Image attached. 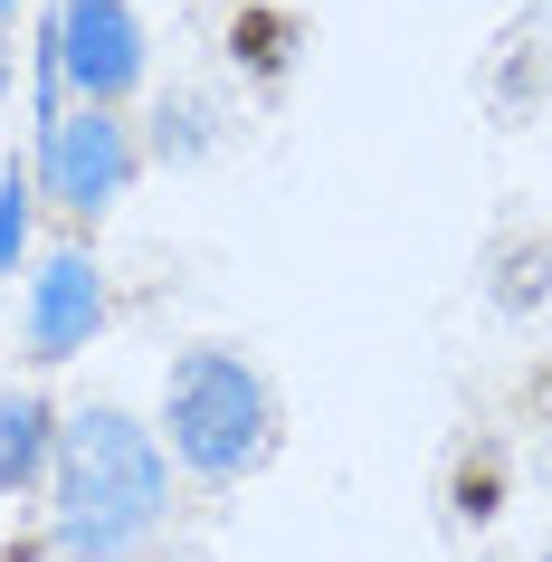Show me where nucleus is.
<instances>
[{
  "label": "nucleus",
  "instance_id": "2",
  "mask_svg": "<svg viewBox=\"0 0 552 562\" xmlns=\"http://www.w3.org/2000/svg\"><path fill=\"white\" fill-rule=\"evenodd\" d=\"M162 448L201 486H229V476L267 468V448H277V391H267V372L238 344L172 353V372H162Z\"/></svg>",
  "mask_w": 552,
  "mask_h": 562
},
{
  "label": "nucleus",
  "instance_id": "1",
  "mask_svg": "<svg viewBox=\"0 0 552 562\" xmlns=\"http://www.w3.org/2000/svg\"><path fill=\"white\" fill-rule=\"evenodd\" d=\"M172 515V448L115 401L67 411L48 468V553L58 562H134Z\"/></svg>",
  "mask_w": 552,
  "mask_h": 562
},
{
  "label": "nucleus",
  "instance_id": "12",
  "mask_svg": "<svg viewBox=\"0 0 552 562\" xmlns=\"http://www.w3.org/2000/svg\"><path fill=\"white\" fill-rule=\"evenodd\" d=\"M20 248H30V181L10 172V181H0V277L20 267Z\"/></svg>",
  "mask_w": 552,
  "mask_h": 562
},
{
  "label": "nucleus",
  "instance_id": "16",
  "mask_svg": "<svg viewBox=\"0 0 552 562\" xmlns=\"http://www.w3.org/2000/svg\"><path fill=\"white\" fill-rule=\"evenodd\" d=\"M162 562H210V553H162Z\"/></svg>",
  "mask_w": 552,
  "mask_h": 562
},
{
  "label": "nucleus",
  "instance_id": "7",
  "mask_svg": "<svg viewBox=\"0 0 552 562\" xmlns=\"http://www.w3.org/2000/svg\"><path fill=\"white\" fill-rule=\"evenodd\" d=\"M505 505H515V448L495 439V429L458 439L448 448V476H438V515H448L458 533H486Z\"/></svg>",
  "mask_w": 552,
  "mask_h": 562
},
{
  "label": "nucleus",
  "instance_id": "15",
  "mask_svg": "<svg viewBox=\"0 0 552 562\" xmlns=\"http://www.w3.org/2000/svg\"><path fill=\"white\" fill-rule=\"evenodd\" d=\"M0 105H10V30H0Z\"/></svg>",
  "mask_w": 552,
  "mask_h": 562
},
{
  "label": "nucleus",
  "instance_id": "17",
  "mask_svg": "<svg viewBox=\"0 0 552 562\" xmlns=\"http://www.w3.org/2000/svg\"><path fill=\"white\" fill-rule=\"evenodd\" d=\"M10 10H20V0H0V30H10Z\"/></svg>",
  "mask_w": 552,
  "mask_h": 562
},
{
  "label": "nucleus",
  "instance_id": "5",
  "mask_svg": "<svg viewBox=\"0 0 552 562\" xmlns=\"http://www.w3.org/2000/svg\"><path fill=\"white\" fill-rule=\"evenodd\" d=\"M105 315H115V296H105V267H95L87 238L48 248V258H38V277L20 286V344H30L38 372L77 362L95 334H105Z\"/></svg>",
  "mask_w": 552,
  "mask_h": 562
},
{
  "label": "nucleus",
  "instance_id": "8",
  "mask_svg": "<svg viewBox=\"0 0 552 562\" xmlns=\"http://www.w3.org/2000/svg\"><path fill=\"white\" fill-rule=\"evenodd\" d=\"M476 286L505 325H533L552 305V229H495L486 258H476Z\"/></svg>",
  "mask_w": 552,
  "mask_h": 562
},
{
  "label": "nucleus",
  "instance_id": "3",
  "mask_svg": "<svg viewBox=\"0 0 552 562\" xmlns=\"http://www.w3.org/2000/svg\"><path fill=\"white\" fill-rule=\"evenodd\" d=\"M134 172H144V134H134V115H105V105L48 115V144H38V191L77 220V238H87L95 220L134 191Z\"/></svg>",
  "mask_w": 552,
  "mask_h": 562
},
{
  "label": "nucleus",
  "instance_id": "11",
  "mask_svg": "<svg viewBox=\"0 0 552 562\" xmlns=\"http://www.w3.org/2000/svg\"><path fill=\"white\" fill-rule=\"evenodd\" d=\"M486 105H495V115H505V124H523V115H533V105H543V87H533V48H523V38H515V48H505V67H495V77H486Z\"/></svg>",
  "mask_w": 552,
  "mask_h": 562
},
{
  "label": "nucleus",
  "instance_id": "10",
  "mask_svg": "<svg viewBox=\"0 0 552 562\" xmlns=\"http://www.w3.org/2000/svg\"><path fill=\"white\" fill-rule=\"evenodd\" d=\"M144 124H153L144 153L162 162V172H191V162H210V153L229 144V105H219L210 87H162Z\"/></svg>",
  "mask_w": 552,
  "mask_h": 562
},
{
  "label": "nucleus",
  "instance_id": "13",
  "mask_svg": "<svg viewBox=\"0 0 552 562\" xmlns=\"http://www.w3.org/2000/svg\"><path fill=\"white\" fill-rule=\"evenodd\" d=\"M523 411L552 419V362H533V372H523Z\"/></svg>",
  "mask_w": 552,
  "mask_h": 562
},
{
  "label": "nucleus",
  "instance_id": "14",
  "mask_svg": "<svg viewBox=\"0 0 552 562\" xmlns=\"http://www.w3.org/2000/svg\"><path fill=\"white\" fill-rule=\"evenodd\" d=\"M38 553H48L38 533H20V543H0V562H38Z\"/></svg>",
  "mask_w": 552,
  "mask_h": 562
},
{
  "label": "nucleus",
  "instance_id": "4",
  "mask_svg": "<svg viewBox=\"0 0 552 562\" xmlns=\"http://www.w3.org/2000/svg\"><path fill=\"white\" fill-rule=\"evenodd\" d=\"M48 58L58 77L77 87V105H105L124 115L153 77V38H144V10L134 0H58L48 10Z\"/></svg>",
  "mask_w": 552,
  "mask_h": 562
},
{
  "label": "nucleus",
  "instance_id": "9",
  "mask_svg": "<svg viewBox=\"0 0 552 562\" xmlns=\"http://www.w3.org/2000/svg\"><path fill=\"white\" fill-rule=\"evenodd\" d=\"M58 401L48 391H0V496H38L48 486V468H58Z\"/></svg>",
  "mask_w": 552,
  "mask_h": 562
},
{
  "label": "nucleus",
  "instance_id": "18",
  "mask_svg": "<svg viewBox=\"0 0 552 562\" xmlns=\"http://www.w3.org/2000/svg\"><path fill=\"white\" fill-rule=\"evenodd\" d=\"M476 562H515V553H476Z\"/></svg>",
  "mask_w": 552,
  "mask_h": 562
},
{
  "label": "nucleus",
  "instance_id": "6",
  "mask_svg": "<svg viewBox=\"0 0 552 562\" xmlns=\"http://www.w3.org/2000/svg\"><path fill=\"white\" fill-rule=\"evenodd\" d=\"M219 58H229V77H248L258 95H277L305 67V10H286V0H238L229 30H219Z\"/></svg>",
  "mask_w": 552,
  "mask_h": 562
}]
</instances>
